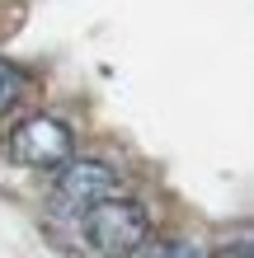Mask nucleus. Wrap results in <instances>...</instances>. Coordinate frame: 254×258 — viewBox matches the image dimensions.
Masks as SVG:
<instances>
[{"instance_id":"f257e3e1","label":"nucleus","mask_w":254,"mask_h":258,"mask_svg":"<svg viewBox=\"0 0 254 258\" xmlns=\"http://www.w3.org/2000/svg\"><path fill=\"white\" fill-rule=\"evenodd\" d=\"M80 230H85V244L104 253V258H127L137 253L146 239H151V211L132 197H104L80 216Z\"/></svg>"},{"instance_id":"f03ea898","label":"nucleus","mask_w":254,"mask_h":258,"mask_svg":"<svg viewBox=\"0 0 254 258\" xmlns=\"http://www.w3.org/2000/svg\"><path fill=\"white\" fill-rule=\"evenodd\" d=\"M71 155H76V132L52 113L24 117L10 132V160L24 169H62Z\"/></svg>"},{"instance_id":"7ed1b4c3","label":"nucleus","mask_w":254,"mask_h":258,"mask_svg":"<svg viewBox=\"0 0 254 258\" xmlns=\"http://www.w3.org/2000/svg\"><path fill=\"white\" fill-rule=\"evenodd\" d=\"M118 192H123V178H118V169L109 160H76L71 155L62 164V174H57L52 202H57V211H66V216H85L94 202L118 197Z\"/></svg>"},{"instance_id":"20e7f679","label":"nucleus","mask_w":254,"mask_h":258,"mask_svg":"<svg viewBox=\"0 0 254 258\" xmlns=\"http://www.w3.org/2000/svg\"><path fill=\"white\" fill-rule=\"evenodd\" d=\"M24 89H28V75L14 66V61H0V117L24 99Z\"/></svg>"},{"instance_id":"39448f33","label":"nucleus","mask_w":254,"mask_h":258,"mask_svg":"<svg viewBox=\"0 0 254 258\" xmlns=\"http://www.w3.org/2000/svg\"><path fill=\"white\" fill-rule=\"evenodd\" d=\"M141 258H202V249L188 244V239H156Z\"/></svg>"},{"instance_id":"423d86ee","label":"nucleus","mask_w":254,"mask_h":258,"mask_svg":"<svg viewBox=\"0 0 254 258\" xmlns=\"http://www.w3.org/2000/svg\"><path fill=\"white\" fill-rule=\"evenodd\" d=\"M212 258H254V244H249V235H240V239H231V244H221Z\"/></svg>"}]
</instances>
